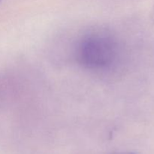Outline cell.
Instances as JSON below:
<instances>
[{
	"instance_id": "1",
	"label": "cell",
	"mask_w": 154,
	"mask_h": 154,
	"mask_svg": "<svg viewBox=\"0 0 154 154\" xmlns=\"http://www.w3.org/2000/svg\"><path fill=\"white\" fill-rule=\"evenodd\" d=\"M117 47L114 38L105 31L84 35L77 44L75 58L78 64L89 69H102L114 63Z\"/></svg>"
},
{
	"instance_id": "2",
	"label": "cell",
	"mask_w": 154,
	"mask_h": 154,
	"mask_svg": "<svg viewBox=\"0 0 154 154\" xmlns=\"http://www.w3.org/2000/svg\"><path fill=\"white\" fill-rule=\"evenodd\" d=\"M113 154H135V153H131V152H118V153H115Z\"/></svg>"
},
{
	"instance_id": "4",
	"label": "cell",
	"mask_w": 154,
	"mask_h": 154,
	"mask_svg": "<svg viewBox=\"0 0 154 154\" xmlns=\"http://www.w3.org/2000/svg\"><path fill=\"white\" fill-rule=\"evenodd\" d=\"M0 2H1V0H0Z\"/></svg>"
},
{
	"instance_id": "3",
	"label": "cell",
	"mask_w": 154,
	"mask_h": 154,
	"mask_svg": "<svg viewBox=\"0 0 154 154\" xmlns=\"http://www.w3.org/2000/svg\"><path fill=\"white\" fill-rule=\"evenodd\" d=\"M153 19H154V11H153Z\"/></svg>"
}]
</instances>
